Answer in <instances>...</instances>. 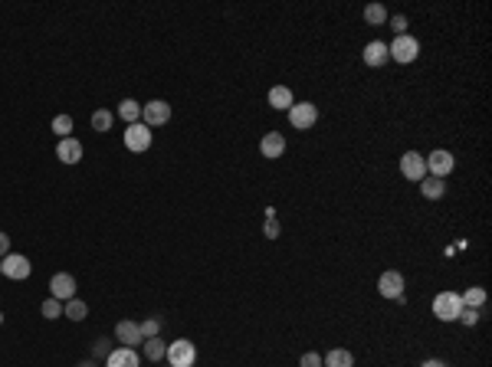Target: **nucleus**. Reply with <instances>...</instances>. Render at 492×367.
<instances>
[{
  "label": "nucleus",
  "instance_id": "obj_23",
  "mask_svg": "<svg viewBox=\"0 0 492 367\" xmlns=\"http://www.w3.org/2000/svg\"><path fill=\"white\" fill-rule=\"evenodd\" d=\"M365 20L371 26L388 23V7H384V3H367V7H365Z\"/></svg>",
  "mask_w": 492,
  "mask_h": 367
},
{
  "label": "nucleus",
  "instance_id": "obj_30",
  "mask_svg": "<svg viewBox=\"0 0 492 367\" xmlns=\"http://www.w3.org/2000/svg\"><path fill=\"white\" fill-rule=\"evenodd\" d=\"M456 321H463V325H469V328H473V325L480 321V308H463V312H459V318H456Z\"/></svg>",
  "mask_w": 492,
  "mask_h": 367
},
{
  "label": "nucleus",
  "instance_id": "obj_26",
  "mask_svg": "<svg viewBox=\"0 0 492 367\" xmlns=\"http://www.w3.org/2000/svg\"><path fill=\"white\" fill-rule=\"evenodd\" d=\"M53 131L60 135V141L69 138V131H73V115H56V118H53Z\"/></svg>",
  "mask_w": 492,
  "mask_h": 367
},
{
  "label": "nucleus",
  "instance_id": "obj_2",
  "mask_svg": "<svg viewBox=\"0 0 492 367\" xmlns=\"http://www.w3.org/2000/svg\"><path fill=\"white\" fill-rule=\"evenodd\" d=\"M388 56H391L394 63H414L417 56H420V43H417L410 33L404 37H394V43H388Z\"/></svg>",
  "mask_w": 492,
  "mask_h": 367
},
{
  "label": "nucleus",
  "instance_id": "obj_3",
  "mask_svg": "<svg viewBox=\"0 0 492 367\" xmlns=\"http://www.w3.org/2000/svg\"><path fill=\"white\" fill-rule=\"evenodd\" d=\"M463 312V299L456 295V292H440L437 299H433V315L440 318V321H456Z\"/></svg>",
  "mask_w": 492,
  "mask_h": 367
},
{
  "label": "nucleus",
  "instance_id": "obj_17",
  "mask_svg": "<svg viewBox=\"0 0 492 367\" xmlns=\"http://www.w3.org/2000/svg\"><path fill=\"white\" fill-rule=\"evenodd\" d=\"M269 105H273L276 112H289L292 105H295L289 86H273V89H269Z\"/></svg>",
  "mask_w": 492,
  "mask_h": 367
},
{
  "label": "nucleus",
  "instance_id": "obj_13",
  "mask_svg": "<svg viewBox=\"0 0 492 367\" xmlns=\"http://www.w3.org/2000/svg\"><path fill=\"white\" fill-rule=\"evenodd\" d=\"M361 56H365V63L371 66V69H381V66L391 63V56H388V43H384V39H371Z\"/></svg>",
  "mask_w": 492,
  "mask_h": 367
},
{
  "label": "nucleus",
  "instance_id": "obj_31",
  "mask_svg": "<svg viewBox=\"0 0 492 367\" xmlns=\"http://www.w3.org/2000/svg\"><path fill=\"white\" fill-rule=\"evenodd\" d=\"M299 367H322V355H316V351H305V355L299 357Z\"/></svg>",
  "mask_w": 492,
  "mask_h": 367
},
{
  "label": "nucleus",
  "instance_id": "obj_10",
  "mask_svg": "<svg viewBox=\"0 0 492 367\" xmlns=\"http://www.w3.org/2000/svg\"><path fill=\"white\" fill-rule=\"evenodd\" d=\"M401 174H404L407 180L420 184V180L427 178V161H423V154L420 151H404V158H401Z\"/></svg>",
  "mask_w": 492,
  "mask_h": 367
},
{
  "label": "nucleus",
  "instance_id": "obj_18",
  "mask_svg": "<svg viewBox=\"0 0 492 367\" xmlns=\"http://www.w3.org/2000/svg\"><path fill=\"white\" fill-rule=\"evenodd\" d=\"M420 194L427 197V200H440L443 194H446V180H440V178H423L420 180Z\"/></svg>",
  "mask_w": 492,
  "mask_h": 367
},
{
  "label": "nucleus",
  "instance_id": "obj_1",
  "mask_svg": "<svg viewBox=\"0 0 492 367\" xmlns=\"http://www.w3.org/2000/svg\"><path fill=\"white\" fill-rule=\"evenodd\" d=\"M164 361H167L171 367H194V361H197V348H194V341H188V338H177V341L167 344Z\"/></svg>",
  "mask_w": 492,
  "mask_h": 367
},
{
  "label": "nucleus",
  "instance_id": "obj_29",
  "mask_svg": "<svg viewBox=\"0 0 492 367\" xmlns=\"http://www.w3.org/2000/svg\"><path fill=\"white\" fill-rule=\"evenodd\" d=\"M263 233L269 236V240H276V236H279V223H276V216H273V210H266V227H263Z\"/></svg>",
  "mask_w": 492,
  "mask_h": 367
},
{
  "label": "nucleus",
  "instance_id": "obj_14",
  "mask_svg": "<svg viewBox=\"0 0 492 367\" xmlns=\"http://www.w3.org/2000/svg\"><path fill=\"white\" fill-rule=\"evenodd\" d=\"M141 364V357L135 348H112V355L105 357V367H138Z\"/></svg>",
  "mask_w": 492,
  "mask_h": 367
},
{
  "label": "nucleus",
  "instance_id": "obj_4",
  "mask_svg": "<svg viewBox=\"0 0 492 367\" xmlns=\"http://www.w3.org/2000/svg\"><path fill=\"white\" fill-rule=\"evenodd\" d=\"M30 272H33V266H30V259L20 253H7L3 259H0V276L13 279V282H24V279H30Z\"/></svg>",
  "mask_w": 492,
  "mask_h": 367
},
{
  "label": "nucleus",
  "instance_id": "obj_37",
  "mask_svg": "<svg viewBox=\"0 0 492 367\" xmlns=\"http://www.w3.org/2000/svg\"><path fill=\"white\" fill-rule=\"evenodd\" d=\"M0 325H3V315H0Z\"/></svg>",
  "mask_w": 492,
  "mask_h": 367
},
{
  "label": "nucleus",
  "instance_id": "obj_28",
  "mask_svg": "<svg viewBox=\"0 0 492 367\" xmlns=\"http://www.w3.org/2000/svg\"><path fill=\"white\" fill-rule=\"evenodd\" d=\"M39 312H43V318H50V321H53V318H60V315H63V302H60V299H53V295H50V299L43 302V308H39Z\"/></svg>",
  "mask_w": 492,
  "mask_h": 367
},
{
  "label": "nucleus",
  "instance_id": "obj_15",
  "mask_svg": "<svg viewBox=\"0 0 492 367\" xmlns=\"http://www.w3.org/2000/svg\"><path fill=\"white\" fill-rule=\"evenodd\" d=\"M282 151H286V138L279 131H266L263 141H259V154L269 158V161H276V158H282Z\"/></svg>",
  "mask_w": 492,
  "mask_h": 367
},
{
  "label": "nucleus",
  "instance_id": "obj_22",
  "mask_svg": "<svg viewBox=\"0 0 492 367\" xmlns=\"http://www.w3.org/2000/svg\"><path fill=\"white\" fill-rule=\"evenodd\" d=\"M63 315L73 318V321H82V318L89 315V305L82 302V299H69V302L63 305Z\"/></svg>",
  "mask_w": 492,
  "mask_h": 367
},
{
  "label": "nucleus",
  "instance_id": "obj_8",
  "mask_svg": "<svg viewBox=\"0 0 492 367\" xmlns=\"http://www.w3.org/2000/svg\"><path fill=\"white\" fill-rule=\"evenodd\" d=\"M378 292L384 295V299L404 302V276H401L397 269H388V272H381V279H378Z\"/></svg>",
  "mask_w": 492,
  "mask_h": 367
},
{
  "label": "nucleus",
  "instance_id": "obj_19",
  "mask_svg": "<svg viewBox=\"0 0 492 367\" xmlns=\"http://www.w3.org/2000/svg\"><path fill=\"white\" fill-rule=\"evenodd\" d=\"M322 367H354V355L345 351V348H335V351H328L322 357Z\"/></svg>",
  "mask_w": 492,
  "mask_h": 367
},
{
  "label": "nucleus",
  "instance_id": "obj_5",
  "mask_svg": "<svg viewBox=\"0 0 492 367\" xmlns=\"http://www.w3.org/2000/svg\"><path fill=\"white\" fill-rule=\"evenodd\" d=\"M171 122V105L164 99H152L148 105H141V125L148 128H161Z\"/></svg>",
  "mask_w": 492,
  "mask_h": 367
},
{
  "label": "nucleus",
  "instance_id": "obj_27",
  "mask_svg": "<svg viewBox=\"0 0 492 367\" xmlns=\"http://www.w3.org/2000/svg\"><path fill=\"white\" fill-rule=\"evenodd\" d=\"M141 325V338L148 341V338H158V331H161V318H145V321H138Z\"/></svg>",
  "mask_w": 492,
  "mask_h": 367
},
{
  "label": "nucleus",
  "instance_id": "obj_35",
  "mask_svg": "<svg viewBox=\"0 0 492 367\" xmlns=\"http://www.w3.org/2000/svg\"><path fill=\"white\" fill-rule=\"evenodd\" d=\"M420 367H450V364H446V361H440V357H427Z\"/></svg>",
  "mask_w": 492,
  "mask_h": 367
},
{
  "label": "nucleus",
  "instance_id": "obj_38",
  "mask_svg": "<svg viewBox=\"0 0 492 367\" xmlns=\"http://www.w3.org/2000/svg\"><path fill=\"white\" fill-rule=\"evenodd\" d=\"M167 367H171V364H167Z\"/></svg>",
  "mask_w": 492,
  "mask_h": 367
},
{
  "label": "nucleus",
  "instance_id": "obj_24",
  "mask_svg": "<svg viewBox=\"0 0 492 367\" xmlns=\"http://www.w3.org/2000/svg\"><path fill=\"white\" fill-rule=\"evenodd\" d=\"M164 351H167V344L158 341V338H148V341H145V357H148V361H154V364H158V361H164Z\"/></svg>",
  "mask_w": 492,
  "mask_h": 367
},
{
  "label": "nucleus",
  "instance_id": "obj_9",
  "mask_svg": "<svg viewBox=\"0 0 492 367\" xmlns=\"http://www.w3.org/2000/svg\"><path fill=\"white\" fill-rule=\"evenodd\" d=\"M125 148H128V151H135V154L148 151V148H152V128L141 125V122L128 125L125 128Z\"/></svg>",
  "mask_w": 492,
  "mask_h": 367
},
{
  "label": "nucleus",
  "instance_id": "obj_16",
  "mask_svg": "<svg viewBox=\"0 0 492 367\" xmlns=\"http://www.w3.org/2000/svg\"><path fill=\"white\" fill-rule=\"evenodd\" d=\"M56 158L63 161V164H79L82 161V144L76 138H63L56 144Z\"/></svg>",
  "mask_w": 492,
  "mask_h": 367
},
{
  "label": "nucleus",
  "instance_id": "obj_34",
  "mask_svg": "<svg viewBox=\"0 0 492 367\" xmlns=\"http://www.w3.org/2000/svg\"><path fill=\"white\" fill-rule=\"evenodd\" d=\"M7 253H10V236H7V233H0V259H3Z\"/></svg>",
  "mask_w": 492,
  "mask_h": 367
},
{
  "label": "nucleus",
  "instance_id": "obj_20",
  "mask_svg": "<svg viewBox=\"0 0 492 367\" xmlns=\"http://www.w3.org/2000/svg\"><path fill=\"white\" fill-rule=\"evenodd\" d=\"M459 299H463V308H482V305H486V289H482V285H473V289H466Z\"/></svg>",
  "mask_w": 492,
  "mask_h": 367
},
{
  "label": "nucleus",
  "instance_id": "obj_21",
  "mask_svg": "<svg viewBox=\"0 0 492 367\" xmlns=\"http://www.w3.org/2000/svg\"><path fill=\"white\" fill-rule=\"evenodd\" d=\"M118 115L125 118L128 125H135V122H141V102H135V99H125L122 105H118Z\"/></svg>",
  "mask_w": 492,
  "mask_h": 367
},
{
  "label": "nucleus",
  "instance_id": "obj_36",
  "mask_svg": "<svg viewBox=\"0 0 492 367\" xmlns=\"http://www.w3.org/2000/svg\"><path fill=\"white\" fill-rule=\"evenodd\" d=\"M79 367H95V361H82V364H79Z\"/></svg>",
  "mask_w": 492,
  "mask_h": 367
},
{
  "label": "nucleus",
  "instance_id": "obj_6",
  "mask_svg": "<svg viewBox=\"0 0 492 367\" xmlns=\"http://www.w3.org/2000/svg\"><path fill=\"white\" fill-rule=\"evenodd\" d=\"M316 122H318V109L312 102H295L289 109V125L295 131H309V128H316Z\"/></svg>",
  "mask_w": 492,
  "mask_h": 367
},
{
  "label": "nucleus",
  "instance_id": "obj_32",
  "mask_svg": "<svg viewBox=\"0 0 492 367\" xmlns=\"http://www.w3.org/2000/svg\"><path fill=\"white\" fill-rule=\"evenodd\" d=\"M391 26H394V33H397V37H404L407 33V17L404 13H397V17L391 20Z\"/></svg>",
  "mask_w": 492,
  "mask_h": 367
},
{
  "label": "nucleus",
  "instance_id": "obj_25",
  "mask_svg": "<svg viewBox=\"0 0 492 367\" xmlns=\"http://www.w3.org/2000/svg\"><path fill=\"white\" fill-rule=\"evenodd\" d=\"M112 128V112H105V109H99V112H92V131H99V135H105Z\"/></svg>",
  "mask_w": 492,
  "mask_h": 367
},
{
  "label": "nucleus",
  "instance_id": "obj_7",
  "mask_svg": "<svg viewBox=\"0 0 492 367\" xmlns=\"http://www.w3.org/2000/svg\"><path fill=\"white\" fill-rule=\"evenodd\" d=\"M423 161H427V174H430V178H440V180H446V174H450V171H453V164H456V158L446 151V148L430 151Z\"/></svg>",
  "mask_w": 492,
  "mask_h": 367
},
{
  "label": "nucleus",
  "instance_id": "obj_12",
  "mask_svg": "<svg viewBox=\"0 0 492 367\" xmlns=\"http://www.w3.org/2000/svg\"><path fill=\"white\" fill-rule=\"evenodd\" d=\"M50 295L53 299H60V302L76 299V279L69 276V272H56V276L50 279Z\"/></svg>",
  "mask_w": 492,
  "mask_h": 367
},
{
  "label": "nucleus",
  "instance_id": "obj_11",
  "mask_svg": "<svg viewBox=\"0 0 492 367\" xmlns=\"http://www.w3.org/2000/svg\"><path fill=\"white\" fill-rule=\"evenodd\" d=\"M115 341L122 344V348H138V344H145V338H141V325L138 321H131V318L118 321V325H115Z\"/></svg>",
  "mask_w": 492,
  "mask_h": 367
},
{
  "label": "nucleus",
  "instance_id": "obj_33",
  "mask_svg": "<svg viewBox=\"0 0 492 367\" xmlns=\"http://www.w3.org/2000/svg\"><path fill=\"white\" fill-rule=\"evenodd\" d=\"M92 355H95V357H109V355H112V344H109L105 338H102V341L95 344V351H92Z\"/></svg>",
  "mask_w": 492,
  "mask_h": 367
}]
</instances>
